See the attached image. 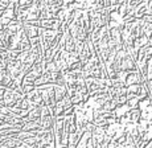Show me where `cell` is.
Returning a JSON list of instances; mask_svg holds the SVG:
<instances>
[{
  "label": "cell",
  "instance_id": "6da1fadb",
  "mask_svg": "<svg viewBox=\"0 0 152 148\" xmlns=\"http://www.w3.org/2000/svg\"><path fill=\"white\" fill-rule=\"evenodd\" d=\"M21 97H23V95H20L19 93H16V91H13V90L8 89L7 91L4 93V104H5V107H8V109L15 107Z\"/></svg>",
  "mask_w": 152,
  "mask_h": 148
},
{
  "label": "cell",
  "instance_id": "7a4b0ae2",
  "mask_svg": "<svg viewBox=\"0 0 152 148\" xmlns=\"http://www.w3.org/2000/svg\"><path fill=\"white\" fill-rule=\"evenodd\" d=\"M23 28H24V32H25V34H27V37L29 40L40 37L39 23H24V24H23Z\"/></svg>",
  "mask_w": 152,
  "mask_h": 148
},
{
  "label": "cell",
  "instance_id": "3957f363",
  "mask_svg": "<svg viewBox=\"0 0 152 148\" xmlns=\"http://www.w3.org/2000/svg\"><path fill=\"white\" fill-rule=\"evenodd\" d=\"M13 83V78L7 69H0V86L4 89H10Z\"/></svg>",
  "mask_w": 152,
  "mask_h": 148
},
{
  "label": "cell",
  "instance_id": "277c9868",
  "mask_svg": "<svg viewBox=\"0 0 152 148\" xmlns=\"http://www.w3.org/2000/svg\"><path fill=\"white\" fill-rule=\"evenodd\" d=\"M54 94H56V101H57V103H58V102H61V101H62L66 95H69V90H68L66 86L56 85L54 86Z\"/></svg>",
  "mask_w": 152,
  "mask_h": 148
},
{
  "label": "cell",
  "instance_id": "5b68a950",
  "mask_svg": "<svg viewBox=\"0 0 152 148\" xmlns=\"http://www.w3.org/2000/svg\"><path fill=\"white\" fill-rule=\"evenodd\" d=\"M36 90V85L34 83H31V82H24L23 83V94L24 95H28L31 94L32 91Z\"/></svg>",
  "mask_w": 152,
  "mask_h": 148
}]
</instances>
